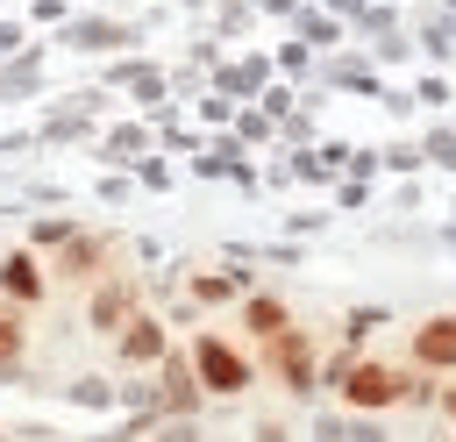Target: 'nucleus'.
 I'll return each instance as SVG.
<instances>
[{"mask_svg":"<svg viewBox=\"0 0 456 442\" xmlns=\"http://www.w3.org/2000/svg\"><path fill=\"white\" fill-rule=\"evenodd\" d=\"M185 371H192L200 392H214V399H235V392H249V378H256V364H249L235 342H221V335H200Z\"/></svg>","mask_w":456,"mask_h":442,"instance_id":"nucleus-1","label":"nucleus"},{"mask_svg":"<svg viewBox=\"0 0 456 442\" xmlns=\"http://www.w3.org/2000/svg\"><path fill=\"white\" fill-rule=\"evenodd\" d=\"M335 385H342V399H349V406H370V413H378V406H399V399L413 392L392 364H370V356H363V364H342V371H335Z\"/></svg>","mask_w":456,"mask_h":442,"instance_id":"nucleus-2","label":"nucleus"},{"mask_svg":"<svg viewBox=\"0 0 456 442\" xmlns=\"http://www.w3.org/2000/svg\"><path fill=\"white\" fill-rule=\"evenodd\" d=\"M264 364H271V371H278L292 392H306V385H314V342H306L292 321H285L278 335H264Z\"/></svg>","mask_w":456,"mask_h":442,"instance_id":"nucleus-3","label":"nucleus"},{"mask_svg":"<svg viewBox=\"0 0 456 442\" xmlns=\"http://www.w3.org/2000/svg\"><path fill=\"white\" fill-rule=\"evenodd\" d=\"M114 349H121V364H164V321L135 307V314L114 328Z\"/></svg>","mask_w":456,"mask_h":442,"instance_id":"nucleus-4","label":"nucleus"},{"mask_svg":"<svg viewBox=\"0 0 456 442\" xmlns=\"http://www.w3.org/2000/svg\"><path fill=\"white\" fill-rule=\"evenodd\" d=\"M413 356H420L428 371H456V314L420 321V328H413Z\"/></svg>","mask_w":456,"mask_h":442,"instance_id":"nucleus-5","label":"nucleus"},{"mask_svg":"<svg viewBox=\"0 0 456 442\" xmlns=\"http://www.w3.org/2000/svg\"><path fill=\"white\" fill-rule=\"evenodd\" d=\"M135 307H142V299H135V285H128V278H100V292H93V328H100V335H114Z\"/></svg>","mask_w":456,"mask_h":442,"instance_id":"nucleus-6","label":"nucleus"},{"mask_svg":"<svg viewBox=\"0 0 456 442\" xmlns=\"http://www.w3.org/2000/svg\"><path fill=\"white\" fill-rule=\"evenodd\" d=\"M0 292H7V299H21V307H36V299H43V264H36L28 250L0 257Z\"/></svg>","mask_w":456,"mask_h":442,"instance_id":"nucleus-7","label":"nucleus"},{"mask_svg":"<svg viewBox=\"0 0 456 442\" xmlns=\"http://www.w3.org/2000/svg\"><path fill=\"white\" fill-rule=\"evenodd\" d=\"M107 271V242L100 235H71L64 257H57V278H100Z\"/></svg>","mask_w":456,"mask_h":442,"instance_id":"nucleus-8","label":"nucleus"},{"mask_svg":"<svg viewBox=\"0 0 456 442\" xmlns=\"http://www.w3.org/2000/svg\"><path fill=\"white\" fill-rule=\"evenodd\" d=\"M285 321H292V314H285V307H278V299H271V292H256V299H249V307H242V328H249V335H256V342H264V335H278V328H285Z\"/></svg>","mask_w":456,"mask_h":442,"instance_id":"nucleus-9","label":"nucleus"},{"mask_svg":"<svg viewBox=\"0 0 456 442\" xmlns=\"http://www.w3.org/2000/svg\"><path fill=\"white\" fill-rule=\"evenodd\" d=\"M21 349H28V321H21L14 307H0V371L21 364Z\"/></svg>","mask_w":456,"mask_h":442,"instance_id":"nucleus-10","label":"nucleus"},{"mask_svg":"<svg viewBox=\"0 0 456 442\" xmlns=\"http://www.w3.org/2000/svg\"><path fill=\"white\" fill-rule=\"evenodd\" d=\"M164 392H171V406H192L200 399V378H185V364L164 356Z\"/></svg>","mask_w":456,"mask_h":442,"instance_id":"nucleus-11","label":"nucleus"},{"mask_svg":"<svg viewBox=\"0 0 456 442\" xmlns=\"http://www.w3.org/2000/svg\"><path fill=\"white\" fill-rule=\"evenodd\" d=\"M449 413H456V392H449Z\"/></svg>","mask_w":456,"mask_h":442,"instance_id":"nucleus-12","label":"nucleus"}]
</instances>
